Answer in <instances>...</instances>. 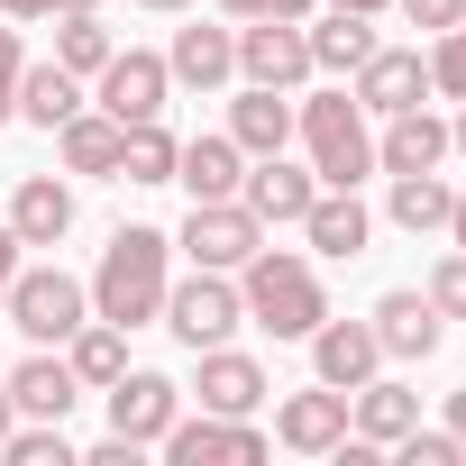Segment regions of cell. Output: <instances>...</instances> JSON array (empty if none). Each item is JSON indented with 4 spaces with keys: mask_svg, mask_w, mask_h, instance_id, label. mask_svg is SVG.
<instances>
[{
    "mask_svg": "<svg viewBox=\"0 0 466 466\" xmlns=\"http://www.w3.org/2000/svg\"><path fill=\"white\" fill-rule=\"evenodd\" d=\"M165 101H174V74H165V56H147V46H119V56L92 74V110H110L119 128L165 119Z\"/></svg>",
    "mask_w": 466,
    "mask_h": 466,
    "instance_id": "cell-7",
    "label": "cell"
},
{
    "mask_svg": "<svg viewBox=\"0 0 466 466\" xmlns=\"http://www.w3.org/2000/svg\"><path fill=\"white\" fill-rule=\"evenodd\" d=\"M293 228L311 238V257H366V238H375V210H366L357 192L320 183V192H311V210H302Z\"/></svg>",
    "mask_w": 466,
    "mask_h": 466,
    "instance_id": "cell-18",
    "label": "cell"
},
{
    "mask_svg": "<svg viewBox=\"0 0 466 466\" xmlns=\"http://www.w3.org/2000/svg\"><path fill=\"white\" fill-rule=\"evenodd\" d=\"M83 101H92L83 74H65L56 56H46V65H19V119H28V128H65Z\"/></svg>",
    "mask_w": 466,
    "mask_h": 466,
    "instance_id": "cell-28",
    "label": "cell"
},
{
    "mask_svg": "<svg viewBox=\"0 0 466 466\" xmlns=\"http://www.w3.org/2000/svg\"><path fill=\"white\" fill-rule=\"evenodd\" d=\"M311 192H320L311 156H302V165H293V156H248V183H238V201H248L266 228H293V219L311 210Z\"/></svg>",
    "mask_w": 466,
    "mask_h": 466,
    "instance_id": "cell-15",
    "label": "cell"
},
{
    "mask_svg": "<svg viewBox=\"0 0 466 466\" xmlns=\"http://www.w3.org/2000/svg\"><path fill=\"white\" fill-rule=\"evenodd\" d=\"M430 302H439V320H466V248H448L439 266H430V284H420Z\"/></svg>",
    "mask_w": 466,
    "mask_h": 466,
    "instance_id": "cell-34",
    "label": "cell"
},
{
    "mask_svg": "<svg viewBox=\"0 0 466 466\" xmlns=\"http://www.w3.org/2000/svg\"><path fill=\"white\" fill-rule=\"evenodd\" d=\"M448 238L466 248V183H457V201H448Z\"/></svg>",
    "mask_w": 466,
    "mask_h": 466,
    "instance_id": "cell-40",
    "label": "cell"
},
{
    "mask_svg": "<svg viewBox=\"0 0 466 466\" xmlns=\"http://www.w3.org/2000/svg\"><path fill=\"white\" fill-rule=\"evenodd\" d=\"M0 457L10 466H74V439H65V420H19L0 439Z\"/></svg>",
    "mask_w": 466,
    "mask_h": 466,
    "instance_id": "cell-32",
    "label": "cell"
},
{
    "mask_svg": "<svg viewBox=\"0 0 466 466\" xmlns=\"http://www.w3.org/2000/svg\"><path fill=\"white\" fill-rule=\"evenodd\" d=\"M156 320H165V329H174L192 357H201V348H219V339H238V320H248V302H238V275H210V266L174 275Z\"/></svg>",
    "mask_w": 466,
    "mask_h": 466,
    "instance_id": "cell-5",
    "label": "cell"
},
{
    "mask_svg": "<svg viewBox=\"0 0 466 466\" xmlns=\"http://www.w3.org/2000/svg\"><path fill=\"white\" fill-rule=\"evenodd\" d=\"M56 10H101V0H56Z\"/></svg>",
    "mask_w": 466,
    "mask_h": 466,
    "instance_id": "cell-47",
    "label": "cell"
},
{
    "mask_svg": "<svg viewBox=\"0 0 466 466\" xmlns=\"http://www.w3.org/2000/svg\"><path fill=\"white\" fill-rule=\"evenodd\" d=\"M302 37H311V74H357V65L384 46L366 10H329V19L311 10V19H302Z\"/></svg>",
    "mask_w": 466,
    "mask_h": 466,
    "instance_id": "cell-24",
    "label": "cell"
},
{
    "mask_svg": "<svg viewBox=\"0 0 466 466\" xmlns=\"http://www.w3.org/2000/svg\"><path fill=\"white\" fill-rule=\"evenodd\" d=\"M393 10H402L411 28H430V37H439V28H457V19H466V0H393Z\"/></svg>",
    "mask_w": 466,
    "mask_h": 466,
    "instance_id": "cell-36",
    "label": "cell"
},
{
    "mask_svg": "<svg viewBox=\"0 0 466 466\" xmlns=\"http://www.w3.org/2000/svg\"><path fill=\"white\" fill-rule=\"evenodd\" d=\"M156 448L174 466H257L266 457V430L257 420H228V411H174V430Z\"/></svg>",
    "mask_w": 466,
    "mask_h": 466,
    "instance_id": "cell-8",
    "label": "cell"
},
{
    "mask_svg": "<svg viewBox=\"0 0 466 466\" xmlns=\"http://www.w3.org/2000/svg\"><path fill=\"white\" fill-rule=\"evenodd\" d=\"M311 375L357 393L366 375H384V348H375V320H320L311 329Z\"/></svg>",
    "mask_w": 466,
    "mask_h": 466,
    "instance_id": "cell-17",
    "label": "cell"
},
{
    "mask_svg": "<svg viewBox=\"0 0 466 466\" xmlns=\"http://www.w3.org/2000/svg\"><path fill=\"white\" fill-rule=\"evenodd\" d=\"M411 420H420V393H411L402 375H366V384L348 393V430H357V439H375V448H393Z\"/></svg>",
    "mask_w": 466,
    "mask_h": 466,
    "instance_id": "cell-22",
    "label": "cell"
},
{
    "mask_svg": "<svg viewBox=\"0 0 466 466\" xmlns=\"http://www.w3.org/2000/svg\"><path fill=\"white\" fill-rule=\"evenodd\" d=\"M430 92H439V101H466V19L439 28V46H430Z\"/></svg>",
    "mask_w": 466,
    "mask_h": 466,
    "instance_id": "cell-33",
    "label": "cell"
},
{
    "mask_svg": "<svg viewBox=\"0 0 466 466\" xmlns=\"http://www.w3.org/2000/svg\"><path fill=\"white\" fill-rule=\"evenodd\" d=\"M147 10H165V19H174V10H192V0H147Z\"/></svg>",
    "mask_w": 466,
    "mask_h": 466,
    "instance_id": "cell-46",
    "label": "cell"
},
{
    "mask_svg": "<svg viewBox=\"0 0 466 466\" xmlns=\"http://www.w3.org/2000/svg\"><path fill=\"white\" fill-rule=\"evenodd\" d=\"M448 430H457V448H466V384L448 393Z\"/></svg>",
    "mask_w": 466,
    "mask_h": 466,
    "instance_id": "cell-41",
    "label": "cell"
},
{
    "mask_svg": "<svg viewBox=\"0 0 466 466\" xmlns=\"http://www.w3.org/2000/svg\"><path fill=\"white\" fill-rule=\"evenodd\" d=\"M201 411H228V420H257V402H266V366L248 357V348H201Z\"/></svg>",
    "mask_w": 466,
    "mask_h": 466,
    "instance_id": "cell-19",
    "label": "cell"
},
{
    "mask_svg": "<svg viewBox=\"0 0 466 466\" xmlns=\"http://www.w3.org/2000/svg\"><path fill=\"white\" fill-rule=\"evenodd\" d=\"M275 439H284L293 457H329V448L348 439V393H339V384L284 393V402H275Z\"/></svg>",
    "mask_w": 466,
    "mask_h": 466,
    "instance_id": "cell-16",
    "label": "cell"
},
{
    "mask_svg": "<svg viewBox=\"0 0 466 466\" xmlns=\"http://www.w3.org/2000/svg\"><path fill=\"white\" fill-rule=\"evenodd\" d=\"M448 201H457V183L430 165V174H384V219L393 228H411V238H430V228H448Z\"/></svg>",
    "mask_w": 466,
    "mask_h": 466,
    "instance_id": "cell-27",
    "label": "cell"
},
{
    "mask_svg": "<svg viewBox=\"0 0 466 466\" xmlns=\"http://www.w3.org/2000/svg\"><path fill=\"white\" fill-rule=\"evenodd\" d=\"M174 156H183V137H174L165 119H137L128 147H119V183H147V192H156V183H174Z\"/></svg>",
    "mask_w": 466,
    "mask_h": 466,
    "instance_id": "cell-31",
    "label": "cell"
},
{
    "mask_svg": "<svg viewBox=\"0 0 466 466\" xmlns=\"http://www.w3.org/2000/svg\"><path fill=\"white\" fill-rule=\"evenodd\" d=\"M457 147H448V119L430 110V101H411V110H393L384 128H375V174H430V165H448Z\"/></svg>",
    "mask_w": 466,
    "mask_h": 466,
    "instance_id": "cell-14",
    "label": "cell"
},
{
    "mask_svg": "<svg viewBox=\"0 0 466 466\" xmlns=\"http://www.w3.org/2000/svg\"><path fill=\"white\" fill-rule=\"evenodd\" d=\"M174 183H183L192 201H238V183H248V147L228 137V128H210V137H183V156H174Z\"/></svg>",
    "mask_w": 466,
    "mask_h": 466,
    "instance_id": "cell-20",
    "label": "cell"
},
{
    "mask_svg": "<svg viewBox=\"0 0 466 466\" xmlns=\"http://www.w3.org/2000/svg\"><path fill=\"white\" fill-rule=\"evenodd\" d=\"M448 147H457V156H466V101H457V119H448Z\"/></svg>",
    "mask_w": 466,
    "mask_h": 466,
    "instance_id": "cell-45",
    "label": "cell"
},
{
    "mask_svg": "<svg viewBox=\"0 0 466 466\" xmlns=\"http://www.w3.org/2000/svg\"><path fill=\"white\" fill-rule=\"evenodd\" d=\"M56 147H65V174H101V183H119V147H128V128L110 119V110H74L65 128H56Z\"/></svg>",
    "mask_w": 466,
    "mask_h": 466,
    "instance_id": "cell-25",
    "label": "cell"
},
{
    "mask_svg": "<svg viewBox=\"0 0 466 466\" xmlns=\"http://www.w3.org/2000/svg\"><path fill=\"white\" fill-rule=\"evenodd\" d=\"M10 19H56V0H0Z\"/></svg>",
    "mask_w": 466,
    "mask_h": 466,
    "instance_id": "cell-38",
    "label": "cell"
},
{
    "mask_svg": "<svg viewBox=\"0 0 466 466\" xmlns=\"http://www.w3.org/2000/svg\"><path fill=\"white\" fill-rule=\"evenodd\" d=\"M165 74L183 83V92H219V83H238V28H174V46H165Z\"/></svg>",
    "mask_w": 466,
    "mask_h": 466,
    "instance_id": "cell-21",
    "label": "cell"
},
{
    "mask_svg": "<svg viewBox=\"0 0 466 466\" xmlns=\"http://www.w3.org/2000/svg\"><path fill=\"white\" fill-rule=\"evenodd\" d=\"M101 402H110V430H119L128 448H156V439L174 430V411H183V384H174V375H156V366H128Z\"/></svg>",
    "mask_w": 466,
    "mask_h": 466,
    "instance_id": "cell-11",
    "label": "cell"
},
{
    "mask_svg": "<svg viewBox=\"0 0 466 466\" xmlns=\"http://www.w3.org/2000/svg\"><path fill=\"white\" fill-rule=\"evenodd\" d=\"M19 65H28L19 56V28H0V128L19 119Z\"/></svg>",
    "mask_w": 466,
    "mask_h": 466,
    "instance_id": "cell-35",
    "label": "cell"
},
{
    "mask_svg": "<svg viewBox=\"0 0 466 466\" xmlns=\"http://www.w3.org/2000/svg\"><path fill=\"white\" fill-rule=\"evenodd\" d=\"M238 83L302 92V83H311V37H302V19H248V28H238Z\"/></svg>",
    "mask_w": 466,
    "mask_h": 466,
    "instance_id": "cell-9",
    "label": "cell"
},
{
    "mask_svg": "<svg viewBox=\"0 0 466 466\" xmlns=\"http://www.w3.org/2000/svg\"><path fill=\"white\" fill-rule=\"evenodd\" d=\"M320 0H266V19H311Z\"/></svg>",
    "mask_w": 466,
    "mask_h": 466,
    "instance_id": "cell-39",
    "label": "cell"
},
{
    "mask_svg": "<svg viewBox=\"0 0 466 466\" xmlns=\"http://www.w3.org/2000/svg\"><path fill=\"white\" fill-rule=\"evenodd\" d=\"M65 366H74V375H83V393H110V384H119V375H128V329H119V320H101V311H92V320H83V329H74V339H65Z\"/></svg>",
    "mask_w": 466,
    "mask_h": 466,
    "instance_id": "cell-29",
    "label": "cell"
},
{
    "mask_svg": "<svg viewBox=\"0 0 466 466\" xmlns=\"http://www.w3.org/2000/svg\"><path fill=\"white\" fill-rule=\"evenodd\" d=\"M293 137H302L311 174L339 183V192H357V183L375 174V119L357 110V92H311V101H293Z\"/></svg>",
    "mask_w": 466,
    "mask_h": 466,
    "instance_id": "cell-3",
    "label": "cell"
},
{
    "mask_svg": "<svg viewBox=\"0 0 466 466\" xmlns=\"http://www.w3.org/2000/svg\"><path fill=\"white\" fill-rule=\"evenodd\" d=\"M19 430V402H10V384H0V439H10Z\"/></svg>",
    "mask_w": 466,
    "mask_h": 466,
    "instance_id": "cell-44",
    "label": "cell"
},
{
    "mask_svg": "<svg viewBox=\"0 0 466 466\" xmlns=\"http://www.w3.org/2000/svg\"><path fill=\"white\" fill-rule=\"evenodd\" d=\"M0 384H10L19 420H74V402H83V375L65 366V348H28Z\"/></svg>",
    "mask_w": 466,
    "mask_h": 466,
    "instance_id": "cell-13",
    "label": "cell"
},
{
    "mask_svg": "<svg viewBox=\"0 0 466 466\" xmlns=\"http://www.w3.org/2000/svg\"><path fill=\"white\" fill-rule=\"evenodd\" d=\"M174 248H183L192 266H210V275H238V266L266 248V219H257L248 201H192V219L174 228Z\"/></svg>",
    "mask_w": 466,
    "mask_h": 466,
    "instance_id": "cell-6",
    "label": "cell"
},
{
    "mask_svg": "<svg viewBox=\"0 0 466 466\" xmlns=\"http://www.w3.org/2000/svg\"><path fill=\"white\" fill-rule=\"evenodd\" d=\"M228 137H238L248 156H284V147H293V92L248 83L238 101H228Z\"/></svg>",
    "mask_w": 466,
    "mask_h": 466,
    "instance_id": "cell-23",
    "label": "cell"
},
{
    "mask_svg": "<svg viewBox=\"0 0 466 466\" xmlns=\"http://www.w3.org/2000/svg\"><path fill=\"white\" fill-rule=\"evenodd\" d=\"M238 302H248V320H257L266 339H311V329L329 320L320 266L293 257V248H257V257L238 266Z\"/></svg>",
    "mask_w": 466,
    "mask_h": 466,
    "instance_id": "cell-2",
    "label": "cell"
},
{
    "mask_svg": "<svg viewBox=\"0 0 466 466\" xmlns=\"http://www.w3.org/2000/svg\"><path fill=\"white\" fill-rule=\"evenodd\" d=\"M219 10H228V19H266V0H219Z\"/></svg>",
    "mask_w": 466,
    "mask_h": 466,
    "instance_id": "cell-42",
    "label": "cell"
},
{
    "mask_svg": "<svg viewBox=\"0 0 466 466\" xmlns=\"http://www.w3.org/2000/svg\"><path fill=\"white\" fill-rule=\"evenodd\" d=\"M10 228H19V248H65V228H74V192L56 174H28L10 192Z\"/></svg>",
    "mask_w": 466,
    "mask_h": 466,
    "instance_id": "cell-26",
    "label": "cell"
},
{
    "mask_svg": "<svg viewBox=\"0 0 466 466\" xmlns=\"http://www.w3.org/2000/svg\"><path fill=\"white\" fill-rule=\"evenodd\" d=\"M348 92H357L366 119H393V110L430 101V56H420V46H375V56L348 74Z\"/></svg>",
    "mask_w": 466,
    "mask_h": 466,
    "instance_id": "cell-12",
    "label": "cell"
},
{
    "mask_svg": "<svg viewBox=\"0 0 466 466\" xmlns=\"http://www.w3.org/2000/svg\"><path fill=\"white\" fill-rule=\"evenodd\" d=\"M165 284H174V238H165V228H137V219L110 228V248L92 266V311L119 320V329H156Z\"/></svg>",
    "mask_w": 466,
    "mask_h": 466,
    "instance_id": "cell-1",
    "label": "cell"
},
{
    "mask_svg": "<svg viewBox=\"0 0 466 466\" xmlns=\"http://www.w3.org/2000/svg\"><path fill=\"white\" fill-rule=\"evenodd\" d=\"M19 266H28V248H19V228L0 219V302H10V275H19Z\"/></svg>",
    "mask_w": 466,
    "mask_h": 466,
    "instance_id": "cell-37",
    "label": "cell"
},
{
    "mask_svg": "<svg viewBox=\"0 0 466 466\" xmlns=\"http://www.w3.org/2000/svg\"><path fill=\"white\" fill-rule=\"evenodd\" d=\"M375 348H384V366H430L439 357V339H448V320H439V302L430 293H411V284H393L375 311Z\"/></svg>",
    "mask_w": 466,
    "mask_h": 466,
    "instance_id": "cell-10",
    "label": "cell"
},
{
    "mask_svg": "<svg viewBox=\"0 0 466 466\" xmlns=\"http://www.w3.org/2000/svg\"><path fill=\"white\" fill-rule=\"evenodd\" d=\"M329 10H366V19H384V10H393V0H329Z\"/></svg>",
    "mask_w": 466,
    "mask_h": 466,
    "instance_id": "cell-43",
    "label": "cell"
},
{
    "mask_svg": "<svg viewBox=\"0 0 466 466\" xmlns=\"http://www.w3.org/2000/svg\"><path fill=\"white\" fill-rule=\"evenodd\" d=\"M0 320H10L28 348H65V339L92 320V284H74L65 266H19V275H10V302H0Z\"/></svg>",
    "mask_w": 466,
    "mask_h": 466,
    "instance_id": "cell-4",
    "label": "cell"
},
{
    "mask_svg": "<svg viewBox=\"0 0 466 466\" xmlns=\"http://www.w3.org/2000/svg\"><path fill=\"white\" fill-rule=\"evenodd\" d=\"M110 56H119V37H110V19H101V10H56V65H65V74H83V83H92Z\"/></svg>",
    "mask_w": 466,
    "mask_h": 466,
    "instance_id": "cell-30",
    "label": "cell"
}]
</instances>
